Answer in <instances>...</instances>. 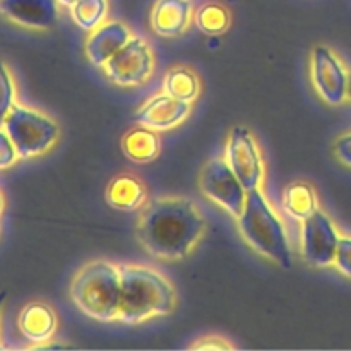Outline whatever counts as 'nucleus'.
<instances>
[{
  "label": "nucleus",
  "instance_id": "7",
  "mask_svg": "<svg viewBox=\"0 0 351 351\" xmlns=\"http://www.w3.org/2000/svg\"><path fill=\"white\" fill-rule=\"evenodd\" d=\"M154 69V55L149 43L139 36H132L105 65L106 77L120 88H136L151 77Z\"/></svg>",
  "mask_w": 351,
  "mask_h": 351
},
{
  "label": "nucleus",
  "instance_id": "20",
  "mask_svg": "<svg viewBox=\"0 0 351 351\" xmlns=\"http://www.w3.org/2000/svg\"><path fill=\"white\" fill-rule=\"evenodd\" d=\"M194 23L204 34L218 36V34H223L228 29L230 23H232V16H230V10L223 3L209 2L199 7L194 16Z\"/></svg>",
  "mask_w": 351,
  "mask_h": 351
},
{
  "label": "nucleus",
  "instance_id": "14",
  "mask_svg": "<svg viewBox=\"0 0 351 351\" xmlns=\"http://www.w3.org/2000/svg\"><path fill=\"white\" fill-rule=\"evenodd\" d=\"M191 19L192 0H156L151 10V27L160 36H180Z\"/></svg>",
  "mask_w": 351,
  "mask_h": 351
},
{
  "label": "nucleus",
  "instance_id": "16",
  "mask_svg": "<svg viewBox=\"0 0 351 351\" xmlns=\"http://www.w3.org/2000/svg\"><path fill=\"white\" fill-rule=\"evenodd\" d=\"M106 202L119 211H137L147 202V191L137 177L119 175L108 184Z\"/></svg>",
  "mask_w": 351,
  "mask_h": 351
},
{
  "label": "nucleus",
  "instance_id": "6",
  "mask_svg": "<svg viewBox=\"0 0 351 351\" xmlns=\"http://www.w3.org/2000/svg\"><path fill=\"white\" fill-rule=\"evenodd\" d=\"M201 191L209 201L221 206L228 215L239 218L245 208L247 191L239 180L233 170L230 168L225 158H213L202 168L199 178Z\"/></svg>",
  "mask_w": 351,
  "mask_h": 351
},
{
  "label": "nucleus",
  "instance_id": "21",
  "mask_svg": "<svg viewBox=\"0 0 351 351\" xmlns=\"http://www.w3.org/2000/svg\"><path fill=\"white\" fill-rule=\"evenodd\" d=\"M108 14V0H77L71 7V16L81 29L93 31L105 23Z\"/></svg>",
  "mask_w": 351,
  "mask_h": 351
},
{
  "label": "nucleus",
  "instance_id": "27",
  "mask_svg": "<svg viewBox=\"0 0 351 351\" xmlns=\"http://www.w3.org/2000/svg\"><path fill=\"white\" fill-rule=\"evenodd\" d=\"M57 2H58V5L67 7V9H71V7L74 5V3L77 2V0H57Z\"/></svg>",
  "mask_w": 351,
  "mask_h": 351
},
{
  "label": "nucleus",
  "instance_id": "15",
  "mask_svg": "<svg viewBox=\"0 0 351 351\" xmlns=\"http://www.w3.org/2000/svg\"><path fill=\"white\" fill-rule=\"evenodd\" d=\"M57 314L43 302H31L21 311L17 326L21 335L33 343H45L57 331Z\"/></svg>",
  "mask_w": 351,
  "mask_h": 351
},
{
  "label": "nucleus",
  "instance_id": "17",
  "mask_svg": "<svg viewBox=\"0 0 351 351\" xmlns=\"http://www.w3.org/2000/svg\"><path fill=\"white\" fill-rule=\"evenodd\" d=\"M122 151L134 163H149L161 151L160 137L149 127H134L122 137Z\"/></svg>",
  "mask_w": 351,
  "mask_h": 351
},
{
  "label": "nucleus",
  "instance_id": "4",
  "mask_svg": "<svg viewBox=\"0 0 351 351\" xmlns=\"http://www.w3.org/2000/svg\"><path fill=\"white\" fill-rule=\"evenodd\" d=\"M120 293V269L108 261H93L86 264L71 283V298L75 307L101 322L117 321Z\"/></svg>",
  "mask_w": 351,
  "mask_h": 351
},
{
  "label": "nucleus",
  "instance_id": "18",
  "mask_svg": "<svg viewBox=\"0 0 351 351\" xmlns=\"http://www.w3.org/2000/svg\"><path fill=\"white\" fill-rule=\"evenodd\" d=\"M283 206L291 218L304 221L319 209L317 194L311 184L295 182L285 189Z\"/></svg>",
  "mask_w": 351,
  "mask_h": 351
},
{
  "label": "nucleus",
  "instance_id": "11",
  "mask_svg": "<svg viewBox=\"0 0 351 351\" xmlns=\"http://www.w3.org/2000/svg\"><path fill=\"white\" fill-rule=\"evenodd\" d=\"M192 105L189 101L173 98L168 93L153 96L136 112V122L139 125L149 127L156 132L173 129L180 125L191 115Z\"/></svg>",
  "mask_w": 351,
  "mask_h": 351
},
{
  "label": "nucleus",
  "instance_id": "10",
  "mask_svg": "<svg viewBox=\"0 0 351 351\" xmlns=\"http://www.w3.org/2000/svg\"><path fill=\"white\" fill-rule=\"evenodd\" d=\"M339 233L332 219L322 209L304 219L302 226V254L311 266L328 267L335 264Z\"/></svg>",
  "mask_w": 351,
  "mask_h": 351
},
{
  "label": "nucleus",
  "instance_id": "25",
  "mask_svg": "<svg viewBox=\"0 0 351 351\" xmlns=\"http://www.w3.org/2000/svg\"><path fill=\"white\" fill-rule=\"evenodd\" d=\"M335 154L343 165L351 167V132L339 137L335 143Z\"/></svg>",
  "mask_w": 351,
  "mask_h": 351
},
{
  "label": "nucleus",
  "instance_id": "8",
  "mask_svg": "<svg viewBox=\"0 0 351 351\" xmlns=\"http://www.w3.org/2000/svg\"><path fill=\"white\" fill-rule=\"evenodd\" d=\"M225 160L239 177L245 191L259 189L264 178V161L257 141L247 127L237 125L230 132Z\"/></svg>",
  "mask_w": 351,
  "mask_h": 351
},
{
  "label": "nucleus",
  "instance_id": "9",
  "mask_svg": "<svg viewBox=\"0 0 351 351\" xmlns=\"http://www.w3.org/2000/svg\"><path fill=\"white\" fill-rule=\"evenodd\" d=\"M312 84L328 105L338 106L348 99L350 72L329 47L319 45L312 51Z\"/></svg>",
  "mask_w": 351,
  "mask_h": 351
},
{
  "label": "nucleus",
  "instance_id": "26",
  "mask_svg": "<svg viewBox=\"0 0 351 351\" xmlns=\"http://www.w3.org/2000/svg\"><path fill=\"white\" fill-rule=\"evenodd\" d=\"M192 348H232V343H226L225 339L219 338V336H206L201 341L194 343Z\"/></svg>",
  "mask_w": 351,
  "mask_h": 351
},
{
  "label": "nucleus",
  "instance_id": "24",
  "mask_svg": "<svg viewBox=\"0 0 351 351\" xmlns=\"http://www.w3.org/2000/svg\"><path fill=\"white\" fill-rule=\"evenodd\" d=\"M19 154H17L16 146H14L12 139L9 137V134L0 127V170H5V168L12 167L17 161Z\"/></svg>",
  "mask_w": 351,
  "mask_h": 351
},
{
  "label": "nucleus",
  "instance_id": "22",
  "mask_svg": "<svg viewBox=\"0 0 351 351\" xmlns=\"http://www.w3.org/2000/svg\"><path fill=\"white\" fill-rule=\"evenodd\" d=\"M16 105V84L9 67L0 60V127H3L5 117Z\"/></svg>",
  "mask_w": 351,
  "mask_h": 351
},
{
  "label": "nucleus",
  "instance_id": "19",
  "mask_svg": "<svg viewBox=\"0 0 351 351\" xmlns=\"http://www.w3.org/2000/svg\"><path fill=\"white\" fill-rule=\"evenodd\" d=\"M163 89L173 98L192 103L201 91V81H199L197 74L191 69L175 67L170 69L165 75Z\"/></svg>",
  "mask_w": 351,
  "mask_h": 351
},
{
  "label": "nucleus",
  "instance_id": "2",
  "mask_svg": "<svg viewBox=\"0 0 351 351\" xmlns=\"http://www.w3.org/2000/svg\"><path fill=\"white\" fill-rule=\"evenodd\" d=\"M119 269L122 293L117 321L129 326L141 324L175 311L177 293L163 274L139 264H120Z\"/></svg>",
  "mask_w": 351,
  "mask_h": 351
},
{
  "label": "nucleus",
  "instance_id": "12",
  "mask_svg": "<svg viewBox=\"0 0 351 351\" xmlns=\"http://www.w3.org/2000/svg\"><path fill=\"white\" fill-rule=\"evenodd\" d=\"M0 14L19 26L48 29L58 19L57 0H0Z\"/></svg>",
  "mask_w": 351,
  "mask_h": 351
},
{
  "label": "nucleus",
  "instance_id": "5",
  "mask_svg": "<svg viewBox=\"0 0 351 351\" xmlns=\"http://www.w3.org/2000/svg\"><path fill=\"white\" fill-rule=\"evenodd\" d=\"M2 129L9 134L23 160L41 156L58 139V125L53 119L17 103L5 117Z\"/></svg>",
  "mask_w": 351,
  "mask_h": 351
},
{
  "label": "nucleus",
  "instance_id": "30",
  "mask_svg": "<svg viewBox=\"0 0 351 351\" xmlns=\"http://www.w3.org/2000/svg\"><path fill=\"white\" fill-rule=\"evenodd\" d=\"M2 209H3V197L2 194H0V213H2Z\"/></svg>",
  "mask_w": 351,
  "mask_h": 351
},
{
  "label": "nucleus",
  "instance_id": "29",
  "mask_svg": "<svg viewBox=\"0 0 351 351\" xmlns=\"http://www.w3.org/2000/svg\"><path fill=\"white\" fill-rule=\"evenodd\" d=\"M348 99H351V74H350V82H348Z\"/></svg>",
  "mask_w": 351,
  "mask_h": 351
},
{
  "label": "nucleus",
  "instance_id": "23",
  "mask_svg": "<svg viewBox=\"0 0 351 351\" xmlns=\"http://www.w3.org/2000/svg\"><path fill=\"white\" fill-rule=\"evenodd\" d=\"M335 266L343 276L351 278V237H339Z\"/></svg>",
  "mask_w": 351,
  "mask_h": 351
},
{
  "label": "nucleus",
  "instance_id": "13",
  "mask_svg": "<svg viewBox=\"0 0 351 351\" xmlns=\"http://www.w3.org/2000/svg\"><path fill=\"white\" fill-rule=\"evenodd\" d=\"M130 38L132 33L125 24L120 21H105L89 34L86 41V57L91 64L103 67Z\"/></svg>",
  "mask_w": 351,
  "mask_h": 351
},
{
  "label": "nucleus",
  "instance_id": "28",
  "mask_svg": "<svg viewBox=\"0 0 351 351\" xmlns=\"http://www.w3.org/2000/svg\"><path fill=\"white\" fill-rule=\"evenodd\" d=\"M5 297H7L5 291H0V312H2V305L3 302H5Z\"/></svg>",
  "mask_w": 351,
  "mask_h": 351
},
{
  "label": "nucleus",
  "instance_id": "1",
  "mask_svg": "<svg viewBox=\"0 0 351 351\" xmlns=\"http://www.w3.org/2000/svg\"><path fill=\"white\" fill-rule=\"evenodd\" d=\"M206 219L187 197H158L141 208L137 239L153 257L178 261L194 250L204 235Z\"/></svg>",
  "mask_w": 351,
  "mask_h": 351
},
{
  "label": "nucleus",
  "instance_id": "3",
  "mask_svg": "<svg viewBox=\"0 0 351 351\" xmlns=\"http://www.w3.org/2000/svg\"><path fill=\"white\" fill-rule=\"evenodd\" d=\"M237 221L243 240L257 254L274 261L285 269H290L291 252L287 228L261 189L247 192L245 208Z\"/></svg>",
  "mask_w": 351,
  "mask_h": 351
}]
</instances>
